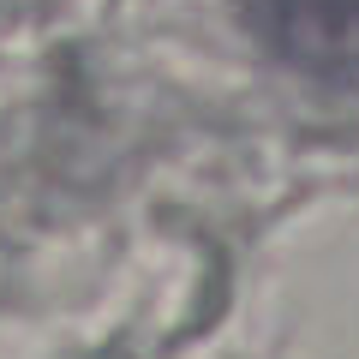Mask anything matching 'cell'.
<instances>
[{"label": "cell", "instance_id": "6da1fadb", "mask_svg": "<svg viewBox=\"0 0 359 359\" xmlns=\"http://www.w3.org/2000/svg\"><path fill=\"white\" fill-rule=\"evenodd\" d=\"M233 13L287 72L359 90V0H233Z\"/></svg>", "mask_w": 359, "mask_h": 359}]
</instances>
